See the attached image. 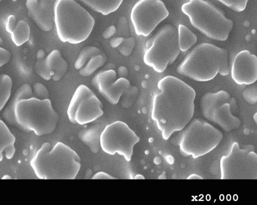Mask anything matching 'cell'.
I'll list each match as a JSON object with an SVG mask.
<instances>
[{"label": "cell", "instance_id": "cell-8", "mask_svg": "<svg viewBox=\"0 0 257 205\" xmlns=\"http://www.w3.org/2000/svg\"><path fill=\"white\" fill-rule=\"evenodd\" d=\"M222 138L223 134L220 130L201 119H195L181 134L180 152L184 156L197 158L215 148Z\"/></svg>", "mask_w": 257, "mask_h": 205}, {"label": "cell", "instance_id": "cell-27", "mask_svg": "<svg viewBox=\"0 0 257 205\" xmlns=\"http://www.w3.org/2000/svg\"><path fill=\"white\" fill-rule=\"evenodd\" d=\"M36 57L37 61L34 66L35 72L44 80L46 81L50 80L52 76L46 64L44 51L40 49L37 52Z\"/></svg>", "mask_w": 257, "mask_h": 205}, {"label": "cell", "instance_id": "cell-5", "mask_svg": "<svg viewBox=\"0 0 257 205\" xmlns=\"http://www.w3.org/2000/svg\"><path fill=\"white\" fill-rule=\"evenodd\" d=\"M181 11L196 29L207 37L218 41L227 39L233 28L232 20L212 3L205 0H189Z\"/></svg>", "mask_w": 257, "mask_h": 205}, {"label": "cell", "instance_id": "cell-10", "mask_svg": "<svg viewBox=\"0 0 257 205\" xmlns=\"http://www.w3.org/2000/svg\"><path fill=\"white\" fill-rule=\"evenodd\" d=\"M220 170L221 179H257V154L235 142L221 158Z\"/></svg>", "mask_w": 257, "mask_h": 205}, {"label": "cell", "instance_id": "cell-35", "mask_svg": "<svg viewBox=\"0 0 257 205\" xmlns=\"http://www.w3.org/2000/svg\"><path fill=\"white\" fill-rule=\"evenodd\" d=\"M115 27L112 25L107 27L102 33V37L104 39H109L111 38L115 33Z\"/></svg>", "mask_w": 257, "mask_h": 205}, {"label": "cell", "instance_id": "cell-12", "mask_svg": "<svg viewBox=\"0 0 257 205\" xmlns=\"http://www.w3.org/2000/svg\"><path fill=\"white\" fill-rule=\"evenodd\" d=\"M102 103L87 86L81 84L75 90L67 114L72 124L83 125L95 121L103 114Z\"/></svg>", "mask_w": 257, "mask_h": 205}, {"label": "cell", "instance_id": "cell-17", "mask_svg": "<svg viewBox=\"0 0 257 205\" xmlns=\"http://www.w3.org/2000/svg\"><path fill=\"white\" fill-rule=\"evenodd\" d=\"M105 127L100 123L94 124L79 130L77 136L92 153H96L99 150L100 136Z\"/></svg>", "mask_w": 257, "mask_h": 205}, {"label": "cell", "instance_id": "cell-2", "mask_svg": "<svg viewBox=\"0 0 257 205\" xmlns=\"http://www.w3.org/2000/svg\"><path fill=\"white\" fill-rule=\"evenodd\" d=\"M81 159L76 151L58 142L53 146L43 143L30 161L38 178L42 179H74L80 167Z\"/></svg>", "mask_w": 257, "mask_h": 205}, {"label": "cell", "instance_id": "cell-30", "mask_svg": "<svg viewBox=\"0 0 257 205\" xmlns=\"http://www.w3.org/2000/svg\"><path fill=\"white\" fill-rule=\"evenodd\" d=\"M135 45V39L133 37H130L127 39H124L117 49L122 55L128 56L131 54Z\"/></svg>", "mask_w": 257, "mask_h": 205}, {"label": "cell", "instance_id": "cell-7", "mask_svg": "<svg viewBox=\"0 0 257 205\" xmlns=\"http://www.w3.org/2000/svg\"><path fill=\"white\" fill-rule=\"evenodd\" d=\"M180 51L177 29L172 25H165L146 42L143 61L161 73L176 60Z\"/></svg>", "mask_w": 257, "mask_h": 205}, {"label": "cell", "instance_id": "cell-28", "mask_svg": "<svg viewBox=\"0 0 257 205\" xmlns=\"http://www.w3.org/2000/svg\"><path fill=\"white\" fill-rule=\"evenodd\" d=\"M244 100L250 105L257 102V84H252L246 87L242 91Z\"/></svg>", "mask_w": 257, "mask_h": 205}, {"label": "cell", "instance_id": "cell-26", "mask_svg": "<svg viewBox=\"0 0 257 205\" xmlns=\"http://www.w3.org/2000/svg\"><path fill=\"white\" fill-rule=\"evenodd\" d=\"M102 53V52L96 47L90 46L84 47L81 50L74 63L75 68L79 70L92 57Z\"/></svg>", "mask_w": 257, "mask_h": 205}, {"label": "cell", "instance_id": "cell-37", "mask_svg": "<svg viewBox=\"0 0 257 205\" xmlns=\"http://www.w3.org/2000/svg\"><path fill=\"white\" fill-rule=\"evenodd\" d=\"M118 74L120 77L125 78L128 74L127 70L125 67L120 66L118 69Z\"/></svg>", "mask_w": 257, "mask_h": 205}, {"label": "cell", "instance_id": "cell-33", "mask_svg": "<svg viewBox=\"0 0 257 205\" xmlns=\"http://www.w3.org/2000/svg\"><path fill=\"white\" fill-rule=\"evenodd\" d=\"M16 18L14 15H10L7 18L6 23V30L7 32L11 34L15 29L16 24Z\"/></svg>", "mask_w": 257, "mask_h": 205}, {"label": "cell", "instance_id": "cell-29", "mask_svg": "<svg viewBox=\"0 0 257 205\" xmlns=\"http://www.w3.org/2000/svg\"><path fill=\"white\" fill-rule=\"evenodd\" d=\"M236 12H241L246 8L248 0H217Z\"/></svg>", "mask_w": 257, "mask_h": 205}, {"label": "cell", "instance_id": "cell-3", "mask_svg": "<svg viewBox=\"0 0 257 205\" xmlns=\"http://www.w3.org/2000/svg\"><path fill=\"white\" fill-rule=\"evenodd\" d=\"M179 74L199 82L213 79L217 74H228V54L223 48L208 43L197 45L178 65Z\"/></svg>", "mask_w": 257, "mask_h": 205}, {"label": "cell", "instance_id": "cell-38", "mask_svg": "<svg viewBox=\"0 0 257 205\" xmlns=\"http://www.w3.org/2000/svg\"><path fill=\"white\" fill-rule=\"evenodd\" d=\"M187 179H202V177H201L200 175H198V174H191L190 175H189Z\"/></svg>", "mask_w": 257, "mask_h": 205}, {"label": "cell", "instance_id": "cell-31", "mask_svg": "<svg viewBox=\"0 0 257 205\" xmlns=\"http://www.w3.org/2000/svg\"><path fill=\"white\" fill-rule=\"evenodd\" d=\"M33 92L35 97L40 99H49V92L46 87L41 83H36L33 86Z\"/></svg>", "mask_w": 257, "mask_h": 205}, {"label": "cell", "instance_id": "cell-20", "mask_svg": "<svg viewBox=\"0 0 257 205\" xmlns=\"http://www.w3.org/2000/svg\"><path fill=\"white\" fill-rule=\"evenodd\" d=\"M16 138L11 133L5 122L0 120V161L4 156L10 159L13 158L15 152L14 143Z\"/></svg>", "mask_w": 257, "mask_h": 205}, {"label": "cell", "instance_id": "cell-24", "mask_svg": "<svg viewBox=\"0 0 257 205\" xmlns=\"http://www.w3.org/2000/svg\"><path fill=\"white\" fill-rule=\"evenodd\" d=\"M106 61V57L103 53L92 57L85 65L79 70V74L83 77H88L97 69L102 66Z\"/></svg>", "mask_w": 257, "mask_h": 205}, {"label": "cell", "instance_id": "cell-39", "mask_svg": "<svg viewBox=\"0 0 257 205\" xmlns=\"http://www.w3.org/2000/svg\"><path fill=\"white\" fill-rule=\"evenodd\" d=\"M253 119L255 124L257 125V112L255 113L253 116Z\"/></svg>", "mask_w": 257, "mask_h": 205}, {"label": "cell", "instance_id": "cell-22", "mask_svg": "<svg viewBox=\"0 0 257 205\" xmlns=\"http://www.w3.org/2000/svg\"><path fill=\"white\" fill-rule=\"evenodd\" d=\"M177 32L178 45L181 51H186L196 43V36L185 26L179 25Z\"/></svg>", "mask_w": 257, "mask_h": 205}, {"label": "cell", "instance_id": "cell-32", "mask_svg": "<svg viewBox=\"0 0 257 205\" xmlns=\"http://www.w3.org/2000/svg\"><path fill=\"white\" fill-rule=\"evenodd\" d=\"M11 56V53L5 48L0 47V67L8 63Z\"/></svg>", "mask_w": 257, "mask_h": 205}, {"label": "cell", "instance_id": "cell-41", "mask_svg": "<svg viewBox=\"0 0 257 205\" xmlns=\"http://www.w3.org/2000/svg\"><path fill=\"white\" fill-rule=\"evenodd\" d=\"M0 1H1V0H0Z\"/></svg>", "mask_w": 257, "mask_h": 205}, {"label": "cell", "instance_id": "cell-34", "mask_svg": "<svg viewBox=\"0 0 257 205\" xmlns=\"http://www.w3.org/2000/svg\"><path fill=\"white\" fill-rule=\"evenodd\" d=\"M92 179H116L115 177L109 174L108 173L103 172L99 171L95 173L91 177Z\"/></svg>", "mask_w": 257, "mask_h": 205}, {"label": "cell", "instance_id": "cell-15", "mask_svg": "<svg viewBox=\"0 0 257 205\" xmlns=\"http://www.w3.org/2000/svg\"><path fill=\"white\" fill-rule=\"evenodd\" d=\"M231 76L239 85L254 83L257 80V57L246 50L238 52L232 62Z\"/></svg>", "mask_w": 257, "mask_h": 205}, {"label": "cell", "instance_id": "cell-1", "mask_svg": "<svg viewBox=\"0 0 257 205\" xmlns=\"http://www.w3.org/2000/svg\"><path fill=\"white\" fill-rule=\"evenodd\" d=\"M195 96L192 87L174 76L168 75L158 81L153 95L151 118L164 140L190 121Z\"/></svg>", "mask_w": 257, "mask_h": 205}, {"label": "cell", "instance_id": "cell-18", "mask_svg": "<svg viewBox=\"0 0 257 205\" xmlns=\"http://www.w3.org/2000/svg\"><path fill=\"white\" fill-rule=\"evenodd\" d=\"M26 5L28 15L40 29L44 32H49L52 29L54 19L41 10L38 0H27Z\"/></svg>", "mask_w": 257, "mask_h": 205}, {"label": "cell", "instance_id": "cell-21", "mask_svg": "<svg viewBox=\"0 0 257 205\" xmlns=\"http://www.w3.org/2000/svg\"><path fill=\"white\" fill-rule=\"evenodd\" d=\"M95 12L106 16L116 11L123 0H78Z\"/></svg>", "mask_w": 257, "mask_h": 205}, {"label": "cell", "instance_id": "cell-6", "mask_svg": "<svg viewBox=\"0 0 257 205\" xmlns=\"http://www.w3.org/2000/svg\"><path fill=\"white\" fill-rule=\"evenodd\" d=\"M15 117L24 132L33 131L38 136L52 133L59 117L49 99H23L16 105Z\"/></svg>", "mask_w": 257, "mask_h": 205}, {"label": "cell", "instance_id": "cell-36", "mask_svg": "<svg viewBox=\"0 0 257 205\" xmlns=\"http://www.w3.org/2000/svg\"><path fill=\"white\" fill-rule=\"evenodd\" d=\"M124 39L121 37H114L109 41V44L113 48H117L123 42Z\"/></svg>", "mask_w": 257, "mask_h": 205}, {"label": "cell", "instance_id": "cell-14", "mask_svg": "<svg viewBox=\"0 0 257 205\" xmlns=\"http://www.w3.org/2000/svg\"><path fill=\"white\" fill-rule=\"evenodd\" d=\"M92 86L109 103L116 104L130 87V82L125 78L116 79V72L108 69L96 74L91 81Z\"/></svg>", "mask_w": 257, "mask_h": 205}, {"label": "cell", "instance_id": "cell-40", "mask_svg": "<svg viewBox=\"0 0 257 205\" xmlns=\"http://www.w3.org/2000/svg\"><path fill=\"white\" fill-rule=\"evenodd\" d=\"M12 179V178L9 175H5L3 176V177L2 178V179Z\"/></svg>", "mask_w": 257, "mask_h": 205}, {"label": "cell", "instance_id": "cell-23", "mask_svg": "<svg viewBox=\"0 0 257 205\" xmlns=\"http://www.w3.org/2000/svg\"><path fill=\"white\" fill-rule=\"evenodd\" d=\"M30 29L24 21H19L13 32L10 34L12 42L17 46H20L29 39Z\"/></svg>", "mask_w": 257, "mask_h": 205}, {"label": "cell", "instance_id": "cell-9", "mask_svg": "<svg viewBox=\"0 0 257 205\" xmlns=\"http://www.w3.org/2000/svg\"><path fill=\"white\" fill-rule=\"evenodd\" d=\"M200 109L204 117L226 132L238 128L240 120L235 116L238 112L236 99L224 90L205 94L200 100Z\"/></svg>", "mask_w": 257, "mask_h": 205}, {"label": "cell", "instance_id": "cell-13", "mask_svg": "<svg viewBox=\"0 0 257 205\" xmlns=\"http://www.w3.org/2000/svg\"><path fill=\"white\" fill-rule=\"evenodd\" d=\"M168 15L162 1L138 0L132 9L130 18L136 34L147 37Z\"/></svg>", "mask_w": 257, "mask_h": 205}, {"label": "cell", "instance_id": "cell-11", "mask_svg": "<svg viewBox=\"0 0 257 205\" xmlns=\"http://www.w3.org/2000/svg\"><path fill=\"white\" fill-rule=\"evenodd\" d=\"M140 140L136 133L121 121H114L104 127L100 136V147L106 153H117L129 161L135 145Z\"/></svg>", "mask_w": 257, "mask_h": 205}, {"label": "cell", "instance_id": "cell-19", "mask_svg": "<svg viewBox=\"0 0 257 205\" xmlns=\"http://www.w3.org/2000/svg\"><path fill=\"white\" fill-rule=\"evenodd\" d=\"M46 64L51 72V79L58 81L65 74L68 69V64L58 50L51 52L45 58Z\"/></svg>", "mask_w": 257, "mask_h": 205}, {"label": "cell", "instance_id": "cell-16", "mask_svg": "<svg viewBox=\"0 0 257 205\" xmlns=\"http://www.w3.org/2000/svg\"><path fill=\"white\" fill-rule=\"evenodd\" d=\"M34 97L32 87L29 84H23L18 88L7 106L2 110L1 117L4 122L22 131L21 127L15 119V106L20 101Z\"/></svg>", "mask_w": 257, "mask_h": 205}, {"label": "cell", "instance_id": "cell-4", "mask_svg": "<svg viewBox=\"0 0 257 205\" xmlns=\"http://www.w3.org/2000/svg\"><path fill=\"white\" fill-rule=\"evenodd\" d=\"M54 24L62 42L79 44L87 39L95 21L89 12L74 0H57Z\"/></svg>", "mask_w": 257, "mask_h": 205}, {"label": "cell", "instance_id": "cell-25", "mask_svg": "<svg viewBox=\"0 0 257 205\" xmlns=\"http://www.w3.org/2000/svg\"><path fill=\"white\" fill-rule=\"evenodd\" d=\"M13 82L8 75L2 74L0 76V110L8 102L11 95Z\"/></svg>", "mask_w": 257, "mask_h": 205}]
</instances>
